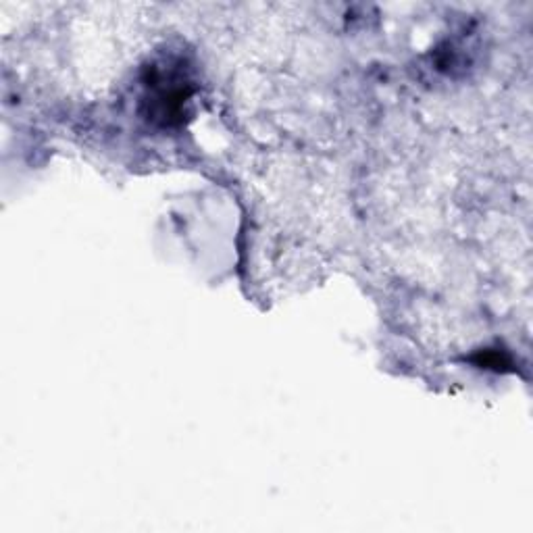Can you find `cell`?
Listing matches in <instances>:
<instances>
[{
    "mask_svg": "<svg viewBox=\"0 0 533 533\" xmlns=\"http://www.w3.org/2000/svg\"><path fill=\"white\" fill-rule=\"evenodd\" d=\"M146 117L159 125H180L196 88L180 63L150 65L144 78Z\"/></svg>",
    "mask_w": 533,
    "mask_h": 533,
    "instance_id": "obj_1",
    "label": "cell"
},
{
    "mask_svg": "<svg viewBox=\"0 0 533 533\" xmlns=\"http://www.w3.org/2000/svg\"><path fill=\"white\" fill-rule=\"evenodd\" d=\"M479 365H484V367H488V369H498V371H502L504 367H511V361H509V359H502L500 354L494 352V350H486L484 354H481Z\"/></svg>",
    "mask_w": 533,
    "mask_h": 533,
    "instance_id": "obj_2",
    "label": "cell"
}]
</instances>
